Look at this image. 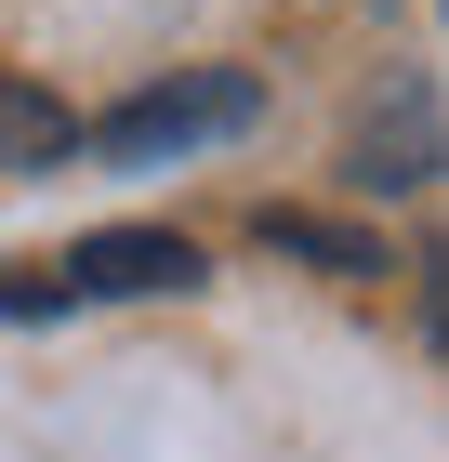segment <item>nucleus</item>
<instances>
[{
    "instance_id": "7ed1b4c3",
    "label": "nucleus",
    "mask_w": 449,
    "mask_h": 462,
    "mask_svg": "<svg viewBox=\"0 0 449 462\" xmlns=\"http://www.w3.org/2000/svg\"><path fill=\"white\" fill-rule=\"evenodd\" d=\"M67 291L93 304V291H199V238H173V225H106V238L67 251Z\"/></svg>"
},
{
    "instance_id": "f257e3e1",
    "label": "nucleus",
    "mask_w": 449,
    "mask_h": 462,
    "mask_svg": "<svg viewBox=\"0 0 449 462\" xmlns=\"http://www.w3.org/2000/svg\"><path fill=\"white\" fill-rule=\"evenodd\" d=\"M265 119V79L251 67H185V79H159V93H133L119 119H93V145L106 159H185V145H225V133H251Z\"/></svg>"
},
{
    "instance_id": "f03ea898",
    "label": "nucleus",
    "mask_w": 449,
    "mask_h": 462,
    "mask_svg": "<svg viewBox=\"0 0 449 462\" xmlns=\"http://www.w3.org/2000/svg\"><path fill=\"white\" fill-rule=\"evenodd\" d=\"M344 185H357V199H410V185H436V79H397V106L357 119Z\"/></svg>"
},
{
    "instance_id": "423d86ee",
    "label": "nucleus",
    "mask_w": 449,
    "mask_h": 462,
    "mask_svg": "<svg viewBox=\"0 0 449 462\" xmlns=\"http://www.w3.org/2000/svg\"><path fill=\"white\" fill-rule=\"evenodd\" d=\"M67 264H0V318H67Z\"/></svg>"
},
{
    "instance_id": "20e7f679",
    "label": "nucleus",
    "mask_w": 449,
    "mask_h": 462,
    "mask_svg": "<svg viewBox=\"0 0 449 462\" xmlns=\"http://www.w3.org/2000/svg\"><path fill=\"white\" fill-rule=\"evenodd\" d=\"M67 145H80L67 93H40V79H0V172H53Z\"/></svg>"
},
{
    "instance_id": "39448f33",
    "label": "nucleus",
    "mask_w": 449,
    "mask_h": 462,
    "mask_svg": "<svg viewBox=\"0 0 449 462\" xmlns=\"http://www.w3.org/2000/svg\"><path fill=\"white\" fill-rule=\"evenodd\" d=\"M251 238H265V251H291V264H331V278H383V238H357V225H317V212H265Z\"/></svg>"
}]
</instances>
